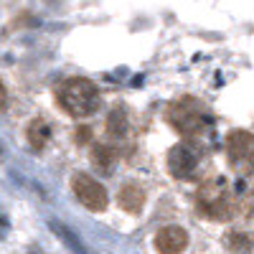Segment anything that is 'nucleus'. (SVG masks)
<instances>
[{
	"mask_svg": "<svg viewBox=\"0 0 254 254\" xmlns=\"http://www.w3.org/2000/svg\"><path fill=\"white\" fill-rule=\"evenodd\" d=\"M59 102L71 117H89L99 107V89L89 79L71 76L59 87Z\"/></svg>",
	"mask_w": 254,
	"mask_h": 254,
	"instance_id": "1",
	"label": "nucleus"
},
{
	"mask_svg": "<svg viewBox=\"0 0 254 254\" xmlns=\"http://www.w3.org/2000/svg\"><path fill=\"white\" fill-rule=\"evenodd\" d=\"M196 206L203 216L214 219V221H226L234 216L237 211V203H234V196L226 186V181H208L198 188L196 193Z\"/></svg>",
	"mask_w": 254,
	"mask_h": 254,
	"instance_id": "2",
	"label": "nucleus"
},
{
	"mask_svg": "<svg viewBox=\"0 0 254 254\" xmlns=\"http://www.w3.org/2000/svg\"><path fill=\"white\" fill-rule=\"evenodd\" d=\"M168 122H171L178 132H183L186 137H196L203 132V110L201 102L193 97H183L178 102L171 104L168 110Z\"/></svg>",
	"mask_w": 254,
	"mask_h": 254,
	"instance_id": "3",
	"label": "nucleus"
},
{
	"mask_svg": "<svg viewBox=\"0 0 254 254\" xmlns=\"http://www.w3.org/2000/svg\"><path fill=\"white\" fill-rule=\"evenodd\" d=\"M71 188H74V196L79 198V203L87 206L89 211H104L110 203L107 188H104L97 178H92L89 173H76L71 178Z\"/></svg>",
	"mask_w": 254,
	"mask_h": 254,
	"instance_id": "4",
	"label": "nucleus"
},
{
	"mask_svg": "<svg viewBox=\"0 0 254 254\" xmlns=\"http://www.w3.org/2000/svg\"><path fill=\"white\" fill-rule=\"evenodd\" d=\"M198 163H201V150L190 142H178L171 153H168V168H171V176L188 181L193 178L198 171Z\"/></svg>",
	"mask_w": 254,
	"mask_h": 254,
	"instance_id": "5",
	"label": "nucleus"
},
{
	"mask_svg": "<svg viewBox=\"0 0 254 254\" xmlns=\"http://www.w3.org/2000/svg\"><path fill=\"white\" fill-rule=\"evenodd\" d=\"M226 155L237 171L254 168V135L247 130H231L226 135Z\"/></svg>",
	"mask_w": 254,
	"mask_h": 254,
	"instance_id": "6",
	"label": "nucleus"
},
{
	"mask_svg": "<svg viewBox=\"0 0 254 254\" xmlns=\"http://www.w3.org/2000/svg\"><path fill=\"white\" fill-rule=\"evenodd\" d=\"M188 247V231L183 226H163L155 234V249L160 254H181Z\"/></svg>",
	"mask_w": 254,
	"mask_h": 254,
	"instance_id": "7",
	"label": "nucleus"
},
{
	"mask_svg": "<svg viewBox=\"0 0 254 254\" xmlns=\"http://www.w3.org/2000/svg\"><path fill=\"white\" fill-rule=\"evenodd\" d=\"M117 201H120V206L127 211V214H140L142 206H145V190L137 183H125L120 188Z\"/></svg>",
	"mask_w": 254,
	"mask_h": 254,
	"instance_id": "8",
	"label": "nucleus"
},
{
	"mask_svg": "<svg viewBox=\"0 0 254 254\" xmlns=\"http://www.w3.org/2000/svg\"><path fill=\"white\" fill-rule=\"evenodd\" d=\"M49 137H51V130H49V125L44 120H33L28 125V142H31V147H36V150L46 147Z\"/></svg>",
	"mask_w": 254,
	"mask_h": 254,
	"instance_id": "9",
	"label": "nucleus"
},
{
	"mask_svg": "<svg viewBox=\"0 0 254 254\" xmlns=\"http://www.w3.org/2000/svg\"><path fill=\"white\" fill-rule=\"evenodd\" d=\"M92 163L99 168V171L110 173L112 165H115V150H112V147H107V145H97L94 150H92Z\"/></svg>",
	"mask_w": 254,
	"mask_h": 254,
	"instance_id": "10",
	"label": "nucleus"
},
{
	"mask_svg": "<svg viewBox=\"0 0 254 254\" xmlns=\"http://www.w3.org/2000/svg\"><path fill=\"white\" fill-rule=\"evenodd\" d=\"M226 247L234 254H249L254 242H252V237L242 234V231H231V234H226Z\"/></svg>",
	"mask_w": 254,
	"mask_h": 254,
	"instance_id": "11",
	"label": "nucleus"
},
{
	"mask_svg": "<svg viewBox=\"0 0 254 254\" xmlns=\"http://www.w3.org/2000/svg\"><path fill=\"white\" fill-rule=\"evenodd\" d=\"M107 130H110V135H125L127 132V117H125L122 110H115L107 117Z\"/></svg>",
	"mask_w": 254,
	"mask_h": 254,
	"instance_id": "12",
	"label": "nucleus"
},
{
	"mask_svg": "<svg viewBox=\"0 0 254 254\" xmlns=\"http://www.w3.org/2000/svg\"><path fill=\"white\" fill-rule=\"evenodd\" d=\"M89 137H92L89 127H79V130H76V142H89Z\"/></svg>",
	"mask_w": 254,
	"mask_h": 254,
	"instance_id": "13",
	"label": "nucleus"
},
{
	"mask_svg": "<svg viewBox=\"0 0 254 254\" xmlns=\"http://www.w3.org/2000/svg\"><path fill=\"white\" fill-rule=\"evenodd\" d=\"M249 206H252V211H254V186H252V193H249Z\"/></svg>",
	"mask_w": 254,
	"mask_h": 254,
	"instance_id": "14",
	"label": "nucleus"
}]
</instances>
